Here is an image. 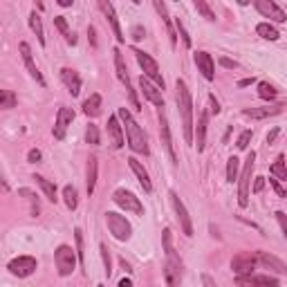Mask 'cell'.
<instances>
[{"label": "cell", "instance_id": "cell-1", "mask_svg": "<svg viewBox=\"0 0 287 287\" xmlns=\"http://www.w3.org/2000/svg\"><path fill=\"white\" fill-rule=\"evenodd\" d=\"M175 101H177V110L182 115V126H184V139L187 144L193 141V99L189 92L187 83L177 79L175 83Z\"/></svg>", "mask_w": 287, "mask_h": 287}, {"label": "cell", "instance_id": "cell-2", "mask_svg": "<svg viewBox=\"0 0 287 287\" xmlns=\"http://www.w3.org/2000/svg\"><path fill=\"white\" fill-rule=\"evenodd\" d=\"M119 119L121 124H124V128H126V135H128V146L132 148L135 153H139V155H148V139H146V132L139 128V124H137L135 119H132L130 110H126V108H119Z\"/></svg>", "mask_w": 287, "mask_h": 287}, {"label": "cell", "instance_id": "cell-3", "mask_svg": "<svg viewBox=\"0 0 287 287\" xmlns=\"http://www.w3.org/2000/svg\"><path fill=\"white\" fill-rule=\"evenodd\" d=\"M254 166H256V153H249V157L245 159V166L240 171V187H238V204L240 207H247L249 204V187H252V173Z\"/></svg>", "mask_w": 287, "mask_h": 287}, {"label": "cell", "instance_id": "cell-4", "mask_svg": "<svg viewBox=\"0 0 287 287\" xmlns=\"http://www.w3.org/2000/svg\"><path fill=\"white\" fill-rule=\"evenodd\" d=\"M76 256L79 254L70 247V245H59L54 252V260H56V269H59L61 276H70L76 267Z\"/></svg>", "mask_w": 287, "mask_h": 287}, {"label": "cell", "instance_id": "cell-5", "mask_svg": "<svg viewBox=\"0 0 287 287\" xmlns=\"http://www.w3.org/2000/svg\"><path fill=\"white\" fill-rule=\"evenodd\" d=\"M132 54L137 56V63L141 65V70H144V74L148 76V79L155 83V86H159L161 90H164V76H161V72H159V67H157V63H155V59H153L151 54H146V52H141V50H132Z\"/></svg>", "mask_w": 287, "mask_h": 287}, {"label": "cell", "instance_id": "cell-6", "mask_svg": "<svg viewBox=\"0 0 287 287\" xmlns=\"http://www.w3.org/2000/svg\"><path fill=\"white\" fill-rule=\"evenodd\" d=\"M106 224H108L110 233L117 238V240H128V238H130V233H132L130 222H128L124 216H119V213L108 211L106 213Z\"/></svg>", "mask_w": 287, "mask_h": 287}, {"label": "cell", "instance_id": "cell-7", "mask_svg": "<svg viewBox=\"0 0 287 287\" xmlns=\"http://www.w3.org/2000/svg\"><path fill=\"white\" fill-rule=\"evenodd\" d=\"M112 200H115V204H119L124 211H130V213H135V216H144V207H141L139 197H137L135 193L126 191V189H117Z\"/></svg>", "mask_w": 287, "mask_h": 287}, {"label": "cell", "instance_id": "cell-8", "mask_svg": "<svg viewBox=\"0 0 287 287\" xmlns=\"http://www.w3.org/2000/svg\"><path fill=\"white\" fill-rule=\"evenodd\" d=\"M115 54V67H117V76H119V81L126 86V90H128V99H130V103H132V108L135 110H139V101H137V96H135V90L130 88V76H128V70H126V63H124V56H121V52L119 50H115L112 52Z\"/></svg>", "mask_w": 287, "mask_h": 287}, {"label": "cell", "instance_id": "cell-9", "mask_svg": "<svg viewBox=\"0 0 287 287\" xmlns=\"http://www.w3.org/2000/svg\"><path fill=\"white\" fill-rule=\"evenodd\" d=\"M36 258H32V256H18V258H14V260L7 265V269H9L14 276H18V278H27V276H32V274L36 272Z\"/></svg>", "mask_w": 287, "mask_h": 287}, {"label": "cell", "instance_id": "cell-10", "mask_svg": "<svg viewBox=\"0 0 287 287\" xmlns=\"http://www.w3.org/2000/svg\"><path fill=\"white\" fill-rule=\"evenodd\" d=\"M168 197H171V204L177 213V220H180V224H182L184 236H193V224H191V218H189V211H187V207H184V202L180 200V195H177L175 191L168 193Z\"/></svg>", "mask_w": 287, "mask_h": 287}, {"label": "cell", "instance_id": "cell-11", "mask_svg": "<svg viewBox=\"0 0 287 287\" xmlns=\"http://www.w3.org/2000/svg\"><path fill=\"white\" fill-rule=\"evenodd\" d=\"M256 265H258L256 254H247V252L238 254V256L231 260V269L238 274V276H247V274H254Z\"/></svg>", "mask_w": 287, "mask_h": 287}, {"label": "cell", "instance_id": "cell-12", "mask_svg": "<svg viewBox=\"0 0 287 287\" xmlns=\"http://www.w3.org/2000/svg\"><path fill=\"white\" fill-rule=\"evenodd\" d=\"M254 5H256V9L260 11L265 18L274 20V23H285L287 20V14L274 2V0H254Z\"/></svg>", "mask_w": 287, "mask_h": 287}, {"label": "cell", "instance_id": "cell-13", "mask_svg": "<svg viewBox=\"0 0 287 287\" xmlns=\"http://www.w3.org/2000/svg\"><path fill=\"white\" fill-rule=\"evenodd\" d=\"M139 90H141V95H144L148 101H151L153 106L164 108V96H161V88H159V86H153L151 79H148L146 74L139 79Z\"/></svg>", "mask_w": 287, "mask_h": 287}, {"label": "cell", "instance_id": "cell-14", "mask_svg": "<svg viewBox=\"0 0 287 287\" xmlns=\"http://www.w3.org/2000/svg\"><path fill=\"white\" fill-rule=\"evenodd\" d=\"M96 2H99V9L103 11V16L108 18V23H110L112 34L117 36V40H119V43H124V32H121L119 18H117V11H115V7H112V2H110V0H96Z\"/></svg>", "mask_w": 287, "mask_h": 287}, {"label": "cell", "instance_id": "cell-15", "mask_svg": "<svg viewBox=\"0 0 287 287\" xmlns=\"http://www.w3.org/2000/svg\"><path fill=\"white\" fill-rule=\"evenodd\" d=\"M159 126H161V141H164V148H166V153H168V157H171L173 164H177V155H175L173 139H171V128H168V119H166L164 108H159Z\"/></svg>", "mask_w": 287, "mask_h": 287}, {"label": "cell", "instance_id": "cell-16", "mask_svg": "<svg viewBox=\"0 0 287 287\" xmlns=\"http://www.w3.org/2000/svg\"><path fill=\"white\" fill-rule=\"evenodd\" d=\"M72 121H74V110H72V108H61L59 115H56V126H54L56 139H63V137H65V130Z\"/></svg>", "mask_w": 287, "mask_h": 287}, {"label": "cell", "instance_id": "cell-17", "mask_svg": "<svg viewBox=\"0 0 287 287\" xmlns=\"http://www.w3.org/2000/svg\"><path fill=\"white\" fill-rule=\"evenodd\" d=\"M20 54H23V61H25V67H27V72H30V76L36 79L38 86H45V79H43V74H40L38 67H36L34 59H32V50H30L27 43H20Z\"/></svg>", "mask_w": 287, "mask_h": 287}, {"label": "cell", "instance_id": "cell-18", "mask_svg": "<svg viewBox=\"0 0 287 287\" xmlns=\"http://www.w3.org/2000/svg\"><path fill=\"white\" fill-rule=\"evenodd\" d=\"M195 65H197V70L202 72V76H204L207 81L216 79V67H213L211 54H207V52H197L195 54Z\"/></svg>", "mask_w": 287, "mask_h": 287}, {"label": "cell", "instance_id": "cell-19", "mask_svg": "<svg viewBox=\"0 0 287 287\" xmlns=\"http://www.w3.org/2000/svg\"><path fill=\"white\" fill-rule=\"evenodd\" d=\"M61 79H63V83H65L67 92H70L72 96H76L81 92V76L76 74L74 70H70V67H63V70H61Z\"/></svg>", "mask_w": 287, "mask_h": 287}, {"label": "cell", "instance_id": "cell-20", "mask_svg": "<svg viewBox=\"0 0 287 287\" xmlns=\"http://www.w3.org/2000/svg\"><path fill=\"white\" fill-rule=\"evenodd\" d=\"M281 110H283V106H281V103H276V106H265V108H245V110H242V115L252 117V119H267V117L278 115Z\"/></svg>", "mask_w": 287, "mask_h": 287}, {"label": "cell", "instance_id": "cell-21", "mask_svg": "<svg viewBox=\"0 0 287 287\" xmlns=\"http://www.w3.org/2000/svg\"><path fill=\"white\" fill-rule=\"evenodd\" d=\"M128 164H130L132 173H135V175H137V180H139V184H141V187H144V191H146V193H151V191H153V184H151V177H148L146 168L141 166V164L135 159V157H130V159H128Z\"/></svg>", "mask_w": 287, "mask_h": 287}, {"label": "cell", "instance_id": "cell-22", "mask_svg": "<svg viewBox=\"0 0 287 287\" xmlns=\"http://www.w3.org/2000/svg\"><path fill=\"white\" fill-rule=\"evenodd\" d=\"M108 132L112 137V146L121 148L124 146V132H121V124H119V115H112L108 119Z\"/></svg>", "mask_w": 287, "mask_h": 287}, {"label": "cell", "instance_id": "cell-23", "mask_svg": "<svg viewBox=\"0 0 287 287\" xmlns=\"http://www.w3.org/2000/svg\"><path fill=\"white\" fill-rule=\"evenodd\" d=\"M256 258H258V262H260L262 267H267V269H276V272H278V274L287 272V267H285V262H283V260H278V258H276V256H272V254L258 252V254H256Z\"/></svg>", "mask_w": 287, "mask_h": 287}, {"label": "cell", "instance_id": "cell-24", "mask_svg": "<svg viewBox=\"0 0 287 287\" xmlns=\"http://www.w3.org/2000/svg\"><path fill=\"white\" fill-rule=\"evenodd\" d=\"M238 283H240V285H247V283H252V285H278V278H274V276H254V274H247V276H238Z\"/></svg>", "mask_w": 287, "mask_h": 287}, {"label": "cell", "instance_id": "cell-25", "mask_svg": "<svg viewBox=\"0 0 287 287\" xmlns=\"http://www.w3.org/2000/svg\"><path fill=\"white\" fill-rule=\"evenodd\" d=\"M207 112H200L197 119V130H195V146L197 151H204V137H207Z\"/></svg>", "mask_w": 287, "mask_h": 287}, {"label": "cell", "instance_id": "cell-26", "mask_svg": "<svg viewBox=\"0 0 287 287\" xmlns=\"http://www.w3.org/2000/svg\"><path fill=\"white\" fill-rule=\"evenodd\" d=\"M83 112L88 117H96L101 112V95H90L83 103Z\"/></svg>", "mask_w": 287, "mask_h": 287}, {"label": "cell", "instance_id": "cell-27", "mask_svg": "<svg viewBox=\"0 0 287 287\" xmlns=\"http://www.w3.org/2000/svg\"><path fill=\"white\" fill-rule=\"evenodd\" d=\"M30 27H32V32L36 34V38H38L40 45H45V32H43V23H40V16L36 14V11H32L30 14Z\"/></svg>", "mask_w": 287, "mask_h": 287}, {"label": "cell", "instance_id": "cell-28", "mask_svg": "<svg viewBox=\"0 0 287 287\" xmlns=\"http://www.w3.org/2000/svg\"><path fill=\"white\" fill-rule=\"evenodd\" d=\"M34 180H36V184L43 189V193H45L47 200H50V202H56V187H54V184H52L50 180H45L43 175H34Z\"/></svg>", "mask_w": 287, "mask_h": 287}, {"label": "cell", "instance_id": "cell-29", "mask_svg": "<svg viewBox=\"0 0 287 287\" xmlns=\"http://www.w3.org/2000/svg\"><path fill=\"white\" fill-rule=\"evenodd\" d=\"M256 32L262 36L265 40H278L281 38V34H278V30L274 25H269V23H260V25L256 27Z\"/></svg>", "mask_w": 287, "mask_h": 287}, {"label": "cell", "instance_id": "cell-30", "mask_svg": "<svg viewBox=\"0 0 287 287\" xmlns=\"http://www.w3.org/2000/svg\"><path fill=\"white\" fill-rule=\"evenodd\" d=\"M272 175L276 180H287V166H285V157L278 155V159L272 164Z\"/></svg>", "mask_w": 287, "mask_h": 287}, {"label": "cell", "instance_id": "cell-31", "mask_svg": "<svg viewBox=\"0 0 287 287\" xmlns=\"http://www.w3.org/2000/svg\"><path fill=\"white\" fill-rule=\"evenodd\" d=\"M63 200H65V207L74 211L79 207V197H76V189L74 187H65L63 189Z\"/></svg>", "mask_w": 287, "mask_h": 287}, {"label": "cell", "instance_id": "cell-32", "mask_svg": "<svg viewBox=\"0 0 287 287\" xmlns=\"http://www.w3.org/2000/svg\"><path fill=\"white\" fill-rule=\"evenodd\" d=\"M95 184H96V157H90V164H88V193H95Z\"/></svg>", "mask_w": 287, "mask_h": 287}, {"label": "cell", "instance_id": "cell-33", "mask_svg": "<svg viewBox=\"0 0 287 287\" xmlns=\"http://www.w3.org/2000/svg\"><path fill=\"white\" fill-rule=\"evenodd\" d=\"M238 173H240V159H238V157H229V161H227V182H236Z\"/></svg>", "mask_w": 287, "mask_h": 287}, {"label": "cell", "instance_id": "cell-34", "mask_svg": "<svg viewBox=\"0 0 287 287\" xmlns=\"http://www.w3.org/2000/svg\"><path fill=\"white\" fill-rule=\"evenodd\" d=\"M54 25L61 30V34L65 36L67 43H72V45H74V43H76V36L70 34V30H67V23H65V18H63V16H56V18H54Z\"/></svg>", "mask_w": 287, "mask_h": 287}, {"label": "cell", "instance_id": "cell-35", "mask_svg": "<svg viewBox=\"0 0 287 287\" xmlns=\"http://www.w3.org/2000/svg\"><path fill=\"white\" fill-rule=\"evenodd\" d=\"M180 269L182 267H177V265H173V262H168V265H166L164 274H166V283H168V285H177V283H180Z\"/></svg>", "mask_w": 287, "mask_h": 287}, {"label": "cell", "instance_id": "cell-36", "mask_svg": "<svg viewBox=\"0 0 287 287\" xmlns=\"http://www.w3.org/2000/svg\"><path fill=\"white\" fill-rule=\"evenodd\" d=\"M193 5H195V9L200 11V14L204 16L207 20H216V14H213L211 7L207 5V0H193Z\"/></svg>", "mask_w": 287, "mask_h": 287}, {"label": "cell", "instance_id": "cell-37", "mask_svg": "<svg viewBox=\"0 0 287 287\" xmlns=\"http://www.w3.org/2000/svg\"><path fill=\"white\" fill-rule=\"evenodd\" d=\"M258 96H260V99H265V101H269V99H274V96H276V90H274V86H269L267 81H262L260 86H258Z\"/></svg>", "mask_w": 287, "mask_h": 287}, {"label": "cell", "instance_id": "cell-38", "mask_svg": "<svg viewBox=\"0 0 287 287\" xmlns=\"http://www.w3.org/2000/svg\"><path fill=\"white\" fill-rule=\"evenodd\" d=\"M16 106V96L11 90H2V95H0V108H5V110H9V108Z\"/></svg>", "mask_w": 287, "mask_h": 287}, {"label": "cell", "instance_id": "cell-39", "mask_svg": "<svg viewBox=\"0 0 287 287\" xmlns=\"http://www.w3.org/2000/svg\"><path fill=\"white\" fill-rule=\"evenodd\" d=\"M20 195H25L27 200H30V204H32V216H38L40 213V207H38V200H36V195L32 191H27V189H20Z\"/></svg>", "mask_w": 287, "mask_h": 287}, {"label": "cell", "instance_id": "cell-40", "mask_svg": "<svg viewBox=\"0 0 287 287\" xmlns=\"http://www.w3.org/2000/svg\"><path fill=\"white\" fill-rule=\"evenodd\" d=\"M86 139H88V144H90V146H99V128H96L95 124H90V126H88Z\"/></svg>", "mask_w": 287, "mask_h": 287}, {"label": "cell", "instance_id": "cell-41", "mask_svg": "<svg viewBox=\"0 0 287 287\" xmlns=\"http://www.w3.org/2000/svg\"><path fill=\"white\" fill-rule=\"evenodd\" d=\"M74 238H76V254H79V260H86V254H83V231L79 227L74 229Z\"/></svg>", "mask_w": 287, "mask_h": 287}, {"label": "cell", "instance_id": "cell-42", "mask_svg": "<svg viewBox=\"0 0 287 287\" xmlns=\"http://www.w3.org/2000/svg\"><path fill=\"white\" fill-rule=\"evenodd\" d=\"M153 5H155L157 14L161 16V20H166V23H168V9H166V2H164V0H153Z\"/></svg>", "mask_w": 287, "mask_h": 287}, {"label": "cell", "instance_id": "cell-43", "mask_svg": "<svg viewBox=\"0 0 287 287\" xmlns=\"http://www.w3.org/2000/svg\"><path fill=\"white\" fill-rule=\"evenodd\" d=\"M249 141H252V130H245L240 137H238V144H236V146L240 148V151H245V148L249 146Z\"/></svg>", "mask_w": 287, "mask_h": 287}, {"label": "cell", "instance_id": "cell-44", "mask_svg": "<svg viewBox=\"0 0 287 287\" xmlns=\"http://www.w3.org/2000/svg\"><path fill=\"white\" fill-rule=\"evenodd\" d=\"M101 258H103V267H106V274L110 276V274H112V267H110V254H108V247H106V245H101Z\"/></svg>", "mask_w": 287, "mask_h": 287}, {"label": "cell", "instance_id": "cell-45", "mask_svg": "<svg viewBox=\"0 0 287 287\" xmlns=\"http://www.w3.org/2000/svg\"><path fill=\"white\" fill-rule=\"evenodd\" d=\"M175 25H177V32H180L182 40H184V45H187V47H191V36H189V32L184 30V25H182V20H180V18L175 20Z\"/></svg>", "mask_w": 287, "mask_h": 287}, {"label": "cell", "instance_id": "cell-46", "mask_svg": "<svg viewBox=\"0 0 287 287\" xmlns=\"http://www.w3.org/2000/svg\"><path fill=\"white\" fill-rule=\"evenodd\" d=\"M40 157H43V155H40V151H38V148H32V151L27 153V161H32V164H38V161H40Z\"/></svg>", "mask_w": 287, "mask_h": 287}, {"label": "cell", "instance_id": "cell-47", "mask_svg": "<svg viewBox=\"0 0 287 287\" xmlns=\"http://www.w3.org/2000/svg\"><path fill=\"white\" fill-rule=\"evenodd\" d=\"M276 220H278V224H281L283 233H285V238H287V216H285L283 211H278V213H276Z\"/></svg>", "mask_w": 287, "mask_h": 287}, {"label": "cell", "instance_id": "cell-48", "mask_svg": "<svg viewBox=\"0 0 287 287\" xmlns=\"http://www.w3.org/2000/svg\"><path fill=\"white\" fill-rule=\"evenodd\" d=\"M209 112H211V115H218V112H220V103H218L216 101V96H209Z\"/></svg>", "mask_w": 287, "mask_h": 287}, {"label": "cell", "instance_id": "cell-49", "mask_svg": "<svg viewBox=\"0 0 287 287\" xmlns=\"http://www.w3.org/2000/svg\"><path fill=\"white\" fill-rule=\"evenodd\" d=\"M265 189V177H256L254 180V193H260Z\"/></svg>", "mask_w": 287, "mask_h": 287}, {"label": "cell", "instance_id": "cell-50", "mask_svg": "<svg viewBox=\"0 0 287 287\" xmlns=\"http://www.w3.org/2000/svg\"><path fill=\"white\" fill-rule=\"evenodd\" d=\"M144 36H146L144 27H132V40H141Z\"/></svg>", "mask_w": 287, "mask_h": 287}, {"label": "cell", "instance_id": "cell-51", "mask_svg": "<svg viewBox=\"0 0 287 287\" xmlns=\"http://www.w3.org/2000/svg\"><path fill=\"white\" fill-rule=\"evenodd\" d=\"M269 184H272V187H274V191H276L278 195H281V197H285V189H283L281 184H278V180H269Z\"/></svg>", "mask_w": 287, "mask_h": 287}, {"label": "cell", "instance_id": "cell-52", "mask_svg": "<svg viewBox=\"0 0 287 287\" xmlns=\"http://www.w3.org/2000/svg\"><path fill=\"white\" fill-rule=\"evenodd\" d=\"M220 65H222V67H229V70H233V67H238V63H236V61H231V59H220Z\"/></svg>", "mask_w": 287, "mask_h": 287}, {"label": "cell", "instance_id": "cell-53", "mask_svg": "<svg viewBox=\"0 0 287 287\" xmlns=\"http://www.w3.org/2000/svg\"><path fill=\"white\" fill-rule=\"evenodd\" d=\"M276 137H278V128H274V130L267 135V144H274V141H276Z\"/></svg>", "mask_w": 287, "mask_h": 287}, {"label": "cell", "instance_id": "cell-54", "mask_svg": "<svg viewBox=\"0 0 287 287\" xmlns=\"http://www.w3.org/2000/svg\"><path fill=\"white\" fill-rule=\"evenodd\" d=\"M130 285H132L130 278H121V281H119V287H130Z\"/></svg>", "mask_w": 287, "mask_h": 287}, {"label": "cell", "instance_id": "cell-55", "mask_svg": "<svg viewBox=\"0 0 287 287\" xmlns=\"http://www.w3.org/2000/svg\"><path fill=\"white\" fill-rule=\"evenodd\" d=\"M252 83H254V79H242L240 83H238V86H240V88H245V86H252Z\"/></svg>", "mask_w": 287, "mask_h": 287}, {"label": "cell", "instance_id": "cell-56", "mask_svg": "<svg viewBox=\"0 0 287 287\" xmlns=\"http://www.w3.org/2000/svg\"><path fill=\"white\" fill-rule=\"evenodd\" d=\"M72 2H74V0H59L61 7H72Z\"/></svg>", "mask_w": 287, "mask_h": 287}, {"label": "cell", "instance_id": "cell-57", "mask_svg": "<svg viewBox=\"0 0 287 287\" xmlns=\"http://www.w3.org/2000/svg\"><path fill=\"white\" fill-rule=\"evenodd\" d=\"M236 2H238V5H242V7H245V5H249L252 0H236Z\"/></svg>", "mask_w": 287, "mask_h": 287}, {"label": "cell", "instance_id": "cell-58", "mask_svg": "<svg viewBox=\"0 0 287 287\" xmlns=\"http://www.w3.org/2000/svg\"><path fill=\"white\" fill-rule=\"evenodd\" d=\"M36 5H38V7H40V9H43V2H40V0H36Z\"/></svg>", "mask_w": 287, "mask_h": 287}, {"label": "cell", "instance_id": "cell-59", "mask_svg": "<svg viewBox=\"0 0 287 287\" xmlns=\"http://www.w3.org/2000/svg\"><path fill=\"white\" fill-rule=\"evenodd\" d=\"M132 2H135V5H139V2H141V0H132Z\"/></svg>", "mask_w": 287, "mask_h": 287}]
</instances>
